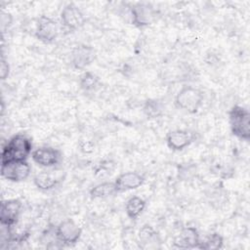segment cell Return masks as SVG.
<instances>
[{
	"mask_svg": "<svg viewBox=\"0 0 250 250\" xmlns=\"http://www.w3.org/2000/svg\"><path fill=\"white\" fill-rule=\"evenodd\" d=\"M96 59V51L88 45H78L74 47L70 54V62L74 68L84 69Z\"/></svg>",
	"mask_w": 250,
	"mask_h": 250,
	"instance_id": "obj_10",
	"label": "cell"
},
{
	"mask_svg": "<svg viewBox=\"0 0 250 250\" xmlns=\"http://www.w3.org/2000/svg\"><path fill=\"white\" fill-rule=\"evenodd\" d=\"M59 31V24L54 19L47 16H41L37 20L35 36L38 40L44 43H52L57 39Z\"/></svg>",
	"mask_w": 250,
	"mask_h": 250,
	"instance_id": "obj_7",
	"label": "cell"
},
{
	"mask_svg": "<svg viewBox=\"0 0 250 250\" xmlns=\"http://www.w3.org/2000/svg\"><path fill=\"white\" fill-rule=\"evenodd\" d=\"M33 182L36 188L41 190H50L59 184V180L52 173L45 171L35 175Z\"/></svg>",
	"mask_w": 250,
	"mask_h": 250,
	"instance_id": "obj_17",
	"label": "cell"
},
{
	"mask_svg": "<svg viewBox=\"0 0 250 250\" xmlns=\"http://www.w3.org/2000/svg\"><path fill=\"white\" fill-rule=\"evenodd\" d=\"M231 133L244 141L250 140V112L245 107L234 105L229 111Z\"/></svg>",
	"mask_w": 250,
	"mask_h": 250,
	"instance_id": "obj_2",
	"label": "cell"
},
{
	"mask_svg": "<svg viewBox=\"0 0 250 250\" xmlns=\"http://www.w3.org/2000/svg\"><path fill=\"white\" fill-rule=\"evenodd\" d=\"M100 84V79L99 77L90 71L84 72L79 79V85L81 89L84 91H93L95 90Z\"/></svg>",
	"mask_w": 250,
	"mask_h": 250,
	"instance_id": "obj_20",
	"label": "cell"
},
{
	"mask_svg": "<svg viewBox=\"0 0 250 250\" xmlns=\"http://www.w3.org/2000/svg\"><path fill=\"white\" fill-rule=\"evenodd\" d=\"M30 172L31 168L26 160L1 164V176L11 182H22L29 177Z\"/></svg>",
	"mask_w": 250,
	"mask_h": 250,
	"instance_id": "obj_6",
	"label": "cell"
},
{
	"mask_svg": "<svg viewBox=\"0 0 250 250\" xmlns=\"http://www.w3.org/2000/svg\"><path fill=\"white\" fill-rule=\"evenodd\" d=\"M32 150L31 141L24 135L13 136L3 146L1 152V164L11 161L26 160Z\"/></svg>",
	"mask_w": 250,
	"mask_h": 250,
	"instance_id": "obj_1",
	"label": "cell"
},
{
	"mask_svg": "<svg viewBox=\"0 0 250 250\" xmlns=\"http://www.w3.org/2000/svg\"><path fill=\"white\" fill-rule=\"evenodd\" d=\"M116 187L114 182H104L96 185L90 189V196L94 199L96 198H106L114 193H116Z\"/></svg>",
	"mask_w": 250,
	"mask_h": 250,
	"instance_id": "obj_18",
	"label": "cell"
},
{
	"mask_svg": "<svg viewBox=\"0 0 250 250\" xmlns=\"http://www.w3.org/2000/svg\"><path fill=\"white\" fill-rule=\"evenodd\" d=\"M200 243L199 234L194 227H185L175 236L173 245L180 249L198 248Z\"/></svg>",
	"mask_w": 250,
	"mask_h": 250,
	"instance_id": "obj_12",
	"label": "cell"
},
{
	"mask_svg": "<svg viewBox=\"0 0 250 250\" xmlns=\"http://www.w3.org/2000/svg\"><path fill=\"white\" fill-rule=\"evenodd\" d=\"M223 244H224L223 237L219 233L214 232L209 234L203 241H200L198 248L203 250H216V249L222 248Z\"/></svg>",
	"mask_w": 250,
	"mask_h": 250,
	"instance_id": "obj_19",
	"label": "cell"
},
{
	"mask_svg": "<svg viewBox=\"0 0 250 250\" xmlns=\"http://www.w3.org/2000/svg\"><path fill=\"white\" fill-rule=\"evenodd\" d=\"M146 208V201L139 196L130 197L125 204V211L131 220H137Z\"/></svg>",
	"mask_w": 250,
	"mask_h": 250,
	"instance_id": "obj_16",
	"label": "cell"
},
{
	"mask_svg": "<svg viewBox=\"0 0 250 250\" xmlns=\"http://www.w3.org/2000/svg\"><path fill=\"white\" fill-rule=\"evenodd\" d=\"M32 160L39 166L52 167L57 165L61 160V153L59 150L49 147L42 146L36 148L31 152Z\"/></svg>",
	"mask_w": 250,
	"mask_h": 250,
	"instance_id": "obj_13",
	"label": "cell"
},
{
	"mask_svg": "<svg viewBox=\"0 0 250 250\" xmlns=\"http://www.w3.org/2000/svg\"><path fill=\"white\" fill-rule=\"evenodd\" d=\"M132 24L138 27L147 26L152 23L156 17V11L149 3L140 2L129 7Z\"/></svg>",
	"mask_w": 250,
	"mask_h": 250,
	"instance_id": "obj_4",
	"label": "cell"
},
{
	"mask_svg": "<svg viewBox=\"0 0 250 250\" xmlns=\"http://www.w3.org/2000/svg\"><path fill=\"white\" fill-rule=\"evenodd\" d=\"M202 104L203 93L192 86H184L175 97L176 106L188 113L197 112Z\"/></svg>",
	"mask_w": 250,
	"mask_h": 250,
	"instance_id": "obj_3",
	"label": "cell"
},
{
	"mask_svg": "<svg viewBox=\"0 0 250 250\" xmlns=\"http://www.w3.org/2000/svg\"><path fill=\"white\" fill-rule=\"evenodd\" d=\"M145 182V178L138 172H125L120 174L114 181L117 192L127 191L140 188Z\"/></svg>",
	"mask_w": 250,
	"mask_h": 250,
	"instance_id": "obj_14",
	"label": "cell"
},
{
	"mask_svg": "<svg viewBox=\"0 0 250 250\" xmlns=\"http://www.w3.org/2000/svg\"><path fill=\"white\" fill-rule=\"evenodd\" d=\"M10 72V66L7 62V61L5 60L4 57L1 58V62H0V76L2 80H5Z\"/></svg>",
	"mask_w": 250,
	"mask_h": 250,
	"instance_id": "obj_22",
	"label": "cell"
},
{
	"mask_svg": "<svg viewBox=\"0 0 250 250\" xmlns=\"http://www.w3.org/2000/svg\"><path fill=\"white\" fill-rule=\"evenodd\" d=\"M81 233V228L71 219H65L61 222L55 230L57 240L63 245L75 244L79 240Z\"/></svg>",
	"mask_w": 250,
	"mask_h": 250,
	"instance_id": "obj_5",
	"label": "cell"
},
{
	"mask_svg": "<svg viewBox=\"0 0 250 250\" xmlns=\"http://www.w3.org/2000/svg\"><path fill=\"white\" fill-rule=\"evenodd\" d=\"M80 150L84 153H91L94 150V144L91 141H81L79 144Z\"/></svg>",
	"mask_w": 250,
	"mask_h": 250,
	"instance_id": "obj_23",
	"label": "cell"
},
{
	"mask_svg": "<svg viewBox=\"0 0 250 250\" xmlns=\"http://www.w3.org/2000/svg\"><path fill=\"white\" fill-rule=\"evenodd\" d=\"M163 105L157 100H147L144 104V112L148 118H156L162 114Z\"/></svg>",
	"mask_w": 250,
	"mask_h": 250,
	"instance_id": "obj_21",
	"label": "cell"
},
{
	"mask_svg": "<svg viewBox=\"0 0 250 250\" xmlns=\"http://www.w3.org/2000/svg\"><path fill=\"white\" fill-rule=\"evenodd\" d=\"M139 244L141 248H156L160 243L158 232L149 225H144L138 233Z\"/></svg>",
	"mask_w": 250,
	"mask_h": 250,
	"instance_id": "obj_15",
	"label": "cell"
},
{
	"mask_svg": "<svg viewBox=\"0 0 250 250\" xmlns=\"http://www.w3.org/2000/svg\"><path fill=\"white\" fill-rule=\"evenodd\" d=\"M195 141V134L188 130H173L166 136L168 147L175 151H180L190 146Z\"/></svg>",
	"mask_w": 250,
	"mask_h": 250,
	"instance_id": "obj_11",
	"label": "cell"
},
{
	"mask_svg": "<svg viewBox=\"0 0 250 250\" xmlns=\"http://www.w3.org/2000/svg\"><path fill=\"white\" fill-rule=\"evenodd\" d=\"M61 22L66 30L72 31L80 28L84 24L85 17L76 5L69 3L61 12Z\"/></svg>",
	"mask_w": 250,
	"mask_h": 250,
	"instance_id": "obj_9",
	"label": "cell"
},
{
	"mask_svg": "<svg viewBox=\"0 0 250 250\" xmlns=\"http://www.w3.org/2000/svg\"><path fill=\"white\" fill-rule=\"evenodd\" d=\"M22 204L19 199L4 200L0 209V224L4 228H12L18 224Z\"/></svg>",
	"mask_w": 250,
	"mask_h": 250,
	"instance_id": "obj_8",
	"label": "cell"
}]
</instances>
